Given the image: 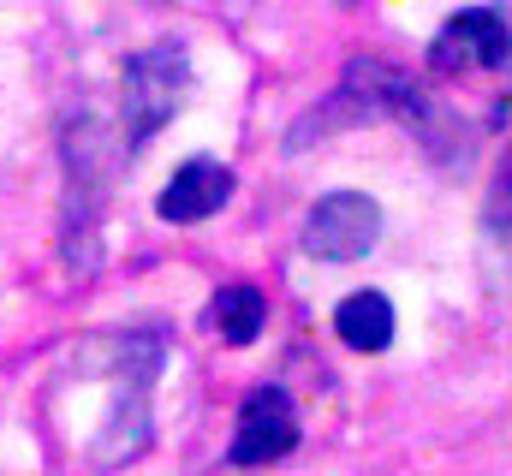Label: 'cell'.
<instances>
[{
	"instance_id": "5",
	"label": "cell",
	"mask_w": 512,
	"mask_h": 476,
	"mask_svg": "<svg viewBox=\"0 0 512 476\" xmlns=\"http://www.w3.org/2000/svg\"><path fill=\"white\" fill-rule=\"evenodd\" d=\"M227 197H233V167H221V161L197 155V161H185V167L161 185L155 215H161V221H173V227H191V221H209Z\"/></svg>"
},
{
	"instance_id": "7",
	"label": "cell",
	"mask_w": 512,
	"mask_h": 476,
	"mask_svg": "<svg viewBox=\"0 0 512 476\" xmlns=\"http://www.w3.org/2000/svg\"><path fill=\"white\" fill-rule=\"evenodd\" d=\"M149 429V399H143V387L126 381V405H114L108 411V423H102V441H96V459L102 465H120V459H137L143 453V435Z\"/></svg>"
},
{
	"instance_id": "1",
	"label": "cell",
	"mask_w": 512,
	"mask_h": 476,
	"mask_svg": "<svg viewBox=\"0 0 512 476\" xmlns=\"http://www.w3.org/2000/svg\"><path fill=\"white\" fill-rule=\"evenodd\" d=\"M191 90V60L179 42H155L143 48L126 66V96H120V114H126V149H143L167 119L179 114Z\"/></svg>"
},
{
	"instance_id": "3",
	"label": "cell",
	"mask_w": 512,
	"mask_h": 476,
	"mask_svg": "<svg viewBox=\"0 0 512 476\" xmlns=\"http://www.w3.org/2000/svg\"><path fill=\"white\" fill-rule=\"evenodd\" d=\"M512 60V24L507 12H495V6H471V12H459V18H447L441 24V36H435V48H429V66L441 72V78H453V72H477V66H507Z\"/></svg>"
},
{
	"instance_id": "9",
	"label": "cell",
	"mask_w": 512,
	"mask_h": 476,
	"mask_svg": "<svg viewBox=\"0 0 512 476\" xmlns=\"http://www.w3.org/2000/svg\"><path fill=\"white\" fill-rule=\"evenodd\" d=\"M483 238H489V268H495V280L512 286V155H507V167H501V179H495L489 209H483Z\"/></svg>"
},
{
	"instance_id": "6",
	"label": "cell",
	"mask_w": 512,
	"mask_h": 476,
	"mask_svg": "<svg viewBox=\"0 0 512 476\" xmlns=\"http://www.w3.org/2000/svg\"><path fill=\"white\" fill-rule=\"evenodd\" d=\"M334 334L352 352H387V340H393V304H387L382 292H352L334 310Z\"/></svg>"
},
{
	"instance_id": "8",
	"label": "cell",
	"mask_w": 512,
	"mask_h": 476,
	"mask_svg": "<svg viewBox=\"0 0 512 476\" xmlns=\"http://www.w3.org/2000/svg\"><path fill=\"white\" fill-rule=\"evenodd\" d=\"M215 334L227 340V346H251L256 334H262V316H268V304H262V292H256L251 280H233V286H221L215 292Z\"/></svg>"
},
{
	"instance_id": "4",
	"label": "cell",
	"mask_w": 512,
	"mask_h": 476,
	"mask_svg": "<svg viewBox=\"0 0 512 476\" xmlns=\"http://www.w3.org/2000/svg\"><path fill=\"white\" fill-rule=\"evenodd\" d=\"M298 447V411L280 387H256L239 411V429H233V447L227 459L233 465H274Z\"/></svg>"
},
{
	"instance_id": "2",
	"label": "cell",
	"mask_w": 512,
	"mask_h": 476,
	"mask_svg": "<svg viewBox=\"0 0 512 476\" xmlns=\"http://www.w3.org/2000/svg\"><path fill=\"white\" fill-rule=\"evenodd\" d=\"M376 238H382V209L364 191H334L304 221V250L322 262H358L376 250Z\"/></svg>"
}]
</instances>
